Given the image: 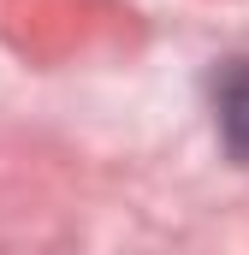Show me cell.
<instances>
[{
    "mask_svg": "<svg viewBox=\"0 0 249 255\" xmlns=\"http://www.w3.org/2000/svg\"><path fill=\"white\" fill-rule=\"evenodd\" d=\"M214 119H220L226 148L249 166V60H232L214 77Z\"/></svg>",
    "mask_w": 249,
    "mask_h": 255,
    "instance_id": "1",
    "label": "cell"
}]
</instances>
